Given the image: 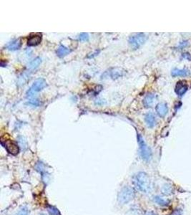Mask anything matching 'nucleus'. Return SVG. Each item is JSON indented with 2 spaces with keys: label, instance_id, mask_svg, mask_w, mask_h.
<instances>
[{
  "label": "nucleus",
  "instance_id": "obj_9",
  "mask_svg": "<svg viewBox=\"0 0 191 215\" xmlns=\"http://www.w3.org/2000/svg\"><path fill=\"white\" fill-rule=\"evenodd\" d=\"M188 87L187 84L183 81H179L177 83L176 88H175V91H176V94L179 96H183V95L187 92Z\"/></svg>",
  "mask_w": 191,
  "mask_h": 215
},
{
  "label": "nucleus",
  "instance_id": "obj_16",
  "mask_svg": "<svg viewBox=\"0 0 191 215\" xmlns=\"http://www.w3.org/2000/svg\"><path fill=\"white\" fill-rule=\"evenodd\" d=\"M41 63H42V59H41L39 57H37V58H34V59L33 60L31 61L30 63H29V69H31V70L36 69L37 67H38V66L41 64Z\"/></svg>",
  "mask_w": 191,
  "mask_h": 215
},
{
  "label": "nucleus",
  "instance_id": "obj_5",
  "mask_svg": "<svg viewBox=\"0 0 191 215\" xmlns=\"http://www.w3.org/2000/svg\"><path fill=\"white\" fill-rule=\"evenodd\" d=\"M147 38L148 37L144 33H138L131 36L129 38V43L132 48L136 50L145 43Z\"/></svg>",
  "mask_w": 191,
  "mask_h": 215
},
{
  "label": "nucleus",
  "instance_id": "obj_22",
  "mask_svg": "<svg viewBox=\"0 0 191 215\" xmlns=\"http://www.w3.org/2000/svg\"><path fill=\"white\" fill-rule=\"evenodd\" d=\"M17 215H28V209L27 207H22L17 212Z\"/></svg>",
  "mask_w": 191,
  "mask_h": 215
},
{
  "label": "nucleus",
  "instance_id": "obj_2",
  "mask_svg": "<svg viewBox=\"0 0 191 215\" xmlns=\"http://www.w3.org/2000/svg\"><path fill=\"white\" fill-rule=\"evenodd\" d=\"M135 192L133 188L130 186H124L121 189L118 195V202L120 205L129 203L135 198Z\"/></svg>",
  "mask_w": 191,
  "mask_h": 215
},
{
  "label": "nucleus",
  "instance_id": "obj_17",
  "mask_svg": "<svg viewBox=\"0 0 191 215\" xmlns=\"http://www.w3.org/2000/svg\"><path fill=\"white\" fill-rule=\"evenodd\" d=\"M173 192V187L170 184H165L162 188V194L165 195H170Z\"/></svg>",
  "mask_w": 191,
  "mask_h": 215
},
{
  "label": "nucleus",
  "instance_id": "obj_1",
  "mask_svg": "<svg viewBox=\"0 0 191 215\" xmlns=\"http://www.w3.org/2000/svg\"><path fill=\"white\" fill-rule=\"evenodd\" d=\"M133 183L140 192L148 193L150 190V179L149 176L145 172H139L133 178Z\"/></svg>",
  "mask_w": 191,
  "mask_h": 215
},
{
  "label": "nucleus",
  "instance_id": "obj_4",
  "mask_svg": "<svg viewBox=\"0 0 191 215\" xmlns=\"http://www.w3.org/2000/svg\"><path fill=\"white\" fill-rule=\"evenodd\" d=\"M138 142L140 146V154L145 161H149L151 158V151L146 144L145 141L140 134L138 133Z\"/></svg>",
  "mask_w": 191,
  "mask_h": 215
},
{
  "label": "nucleus",
  "instance_id": "obj_12",
  "mask_svg": "<svg viewBox=\"0 0 191 215\" xmlns=\"http://www.w3.org/2000/svg\"><path fill=\"white\" fill-rule=\"evenodd\" d=\"M22 46V42L20 39H15L10 43H9L7 46V49L11 51H15V50H17L20 48Z\"/></svg>",
  "mask_w": 191,
  "mask_h": 215
},
{
  "label": "nucleus",
  "instance_id": "obj_15",
  "mask_svg": "<svg viewBox=\"0 0 191 215\" xmlns=\"http://www.w3.org/2000/svg\"><path fill=\"white\" fill-rule=\"evenodd\" d=\"M70 52L71 50L67 47L64 46V45H60L57 50V55L59 58H64V56L70 53Z\"/></svg>",
  "mask_w": 191,
  "mask_h": 215
},
{
  "label": "nucleus",
  "instance_id": "obj_18",
  "mask_svg": "<svg viewBox=\"0 0 191 215\" xmlns=\"http://www.w3.org/2000/svg\"><path fill=\"white\" fill-rule=\"evenodd\" d=\"M154 201L155 203L160 205V206H166L167 204H168V201L164 200V199L161 198L160 197H158V196L154 197Z\"/></svg>",
  "mask_w": 191,
  "mask_h": 215
},
{
  "label": "nucleus",
  "instance_id": "obj_21",
  "mask_svg": "<svg viewBox=\"0 0 191 215\" xmlns=\"http://www.w3.org/2000/svg\"><path fill=\"white\" fill-rule=\"evenodd\" d=\"M78 39L80 41H87L89 39V35H88L87 33H81V34L79 35Z\"/></svg>",
  "mask_w": 191,
  "mask_h": 215
},
{
  "label": "nucleus",
  "instance_id": "obj_24",
  "mask_svg": "<svg viewBox=\"0 0 191 215\" xmlns=\"http://www.w3.org/2000/svg\"><path fill=\"white\" fill-rule=\"evenodd\" d=\"M145 215H157V214H156L155 212H153V211H149V212L147 213Z\"/></svg>",
  "mask_w": 191,
  "mask_h": 215
},
{
  "label": "nucleus",
  "instance_id": "obj_6",
  "mask_svg": "<svg viewBox=\"0 0 191 215\" xmlns=\"http://www.w3.org/2000/svg\"><path fill=\"white\" fill-rule=\"evenodd\" d=\"M1 143L6 148V150H7L9 154L12 155H17L19 153L20 148H19L18 145L15 141L11 140V139H4V138L2 137L1 139Z\"/></svg>",
  "mask_w": 191,
  "mask_h": 215
},
{
  "label": "nucleus",
  "instance_id": "obj_7",
  "mask_svg": "<svg viewBox=\"0 0 191 215\" xmlns=\"http://www.w3.org/2000/svg\"><path fill=\"white\" fill-rule=\"evenodd\" d=\"M124 72L125 71L123 70L121 68H118V67H116V68H112L110 69L108 72H105L104 73V75H102V77H111L112 79H116L118 78V77L122 76L124 75Z\"/></svg>",
  "mask_w": 191,
  "mask_h": 215
},
{
  "label": "nucleus",
  "instance_id": "obj_23",
  "mask_svg": "<svg viewBox=\"0 0 191 215\" xmlns=\"http://www.w3.org/2000/svg\"><path fill=\"white\" fill-rule=\"evenodd\" d=\"M181 214H182V211H181V209H176L170 215H181Z\"/></svg>",
  "mask_w": 191,
  "mask_h": 215
},
{
  "label": "nucleus",
  "instance_id": "obj_10",
  "mask_svg": "<svg viewBox=\"0 0 191 215\" xmlns=\"http://www.w3.org/2000/svg\"><path fill=\"white\" fill-rule=\"evenodd\" d=\"M156 112H157V115L160 117H165L168 112V108L167 104L164 103H160L157 105L155 108Z\"/></svg>",
  "mask_w": 191,
  "mask_h": 215
},
{
  "label": "nucleus",
  "instance_id": "obj_8",
  "mask_svg": "<svg viewBox=\"0 0 191 215\" xmlns=\"http://www.w3.org/2000/svg\"><path fill=\"white\" fill-rule=\"evenodd\" d=\"M42 41V34L37 33V34H32L29 37L27 41L28 46H37Z\"/></svg>",
  "mask_w": 191,
  "mask_h": 215
},
{
  "label": "nucleus",
  "instance_id": "obj_13",
  "mask_svg": "<svg viewBox=\"0 0 191 215\" xmlns=\"http://www.w3.org/2000/svg\"><path fill=\"white\" fill-rule=\"evenodd\" d=\"M171 75L173 77H186L189 75V72L186 69L175 68L172 71Z\"/></svg>",
  "mask_w": 191,
  "mask_h": 215
},
{
  "label": "nucleus",
  "instance_id": "obj_19",
  "mask_svg": "<svg viewBox=\"0 0 191 215\" xmlns=\"http://www.w3.org/2000/svg\"><path fill=\"white\" fill-rule=\"evenodd\" d=\"M47 209H48V212L50 215H61L60 212L57 209V208L55 207L50 206L48 207Z\"/></svg>",
  "mask_w": 191,
  "mask_h": 215
},
{
  "label": "nucleus",
  "instance_id": "obj_11",
  "mask_svg": "<svg viewBox=\"0 0 191 215\" xmlns=\"http://www.w3.org/2000/svg\"><path fill=\"white\" fill-rule=\"evenodd\" d=\"M145 121L148 128H153L155 125V117L152 113H148L145 115Z\"/></svg>",
  "mask_w": 191,
  "mask_h": 215
},
{
  "label": "nucleus",
  "instance_id": "obj_20",
  "mask_svg": "<svg viewBox=\"0 0 191 215\" xmlns=\"http://www.w3.org/2000/svg\"><path fill=\"white\" fill-rule=\"evenodd\" d=\"M18 142H19V143H20V146L22 148V149L25 150L27 148V141H25V139L22 136L19 137Z\"/></svg>",
  "mask_w": 191,
  "mask_h": 215
},
{
  "label": "nucleus",
  "instance_id": "obj_25",
  "mask_svg": "<svg viewBox=\"0 0 191 215\" xmlns=\"http://www.w3.org/2000/svg\"><path fill=\"white\" fill-rule=\"evenodd\" d=\"M41 215H45V214H41Z\"/></svg>",
  "mask_w": 191,
  "mask_h": 215
},
{
  "label": "nucleus",
  "instance_id": "obj_14",
  "mask_svg": "<svg viewBox=\"0 0 191 215\" xmlns=\"http://www.w3.org/2000/svg\"><path fill=\"white\" fill-rule=\"evenodd\" d=\"M155 100V96L152 93H149L145 97L144 100H143V104H144L145 107L146 108H150L152 107L153 103H154Z\"/></svg>",
  "mask_w": 191,
  "mask_h": 215
},
{
  "label": "nucleus",
  "instance_id": "obj_3",
  "mask_svg": "<svg viewBox=\"0 0 191 215\" xmlns=\"http://www.w3.org/2000/svg\"><path fill=\"white\" fill-rule=\"evenodd\" d=\"M47 86V83L45 79L43 78H38L34 82L32 85L30 87L29 90L27 92V97H31L36 93L43 90L45 87Z\"/></svg>",
  "mask_w": 191,
  "mask_h": 215
}]
</instances>
